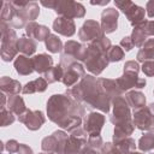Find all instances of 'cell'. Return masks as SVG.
<instances>
[{
	"label": "cell",
	"instance_id": "8fae6325",
	"mask_svg": "<svg viewBox=\"0 0 154 154\" xmlns=\"http://www.w3.org/2000/svg\"><path fill=\"white\" fill-rule=\"evenodd\" d=\"M103 35L105 34L101 29V25L96 20H91V19L85 20L78 31V36H79L81 41L89 42V43Z\"/></svg>",
	"mask_w": 154,
	"mask_h": 154
},
{
	"label": "cell",
	"instance_id": "7a4b0ae2",
	"mask_svg": "<svg viewBox=\"0 0 154 154\" xmlns=\"http://www.w3.org/2000/svg\"><path fill=\"white\" fill-rule=\"evenodd\" d=\"M99 93L100 89H99L97 79L91 75L84 76L79 81V83L66 90V95L70 99L82 103L84 107H88L90 102L99 95Z\"/></svg>",
	"mask_w": 154,
	"mask_h": 154
},
{
	"label": "cell",
	"instance_id": "f6af8a7d",
	"mask_svg": "<svg viewBox=\"0 0 154 154\" xmlns=\"http://www.w3.org/2000/svg\"><path fill=\"white\" fill-rule=\"evenodd\" d=\"M79 154H100L99 153V150H95V149H91L90 147H88L87 144L82 148V150H81V153Z\"/></svg>",
	"mask_w": 154,
	"mask_h": 154
},
{
	"label": "cell",
	"instance_id": "bcb514c9",
	"mask_svg": "<svg viewBox=\"0 0 154 154\" xmlns=\"http://www.w3.org/2000/svg\"><path fill=\"white\" fill-rule=\"evenodd\" d=\"M109 2V0H105V1H101V2H94V1H91L90 4L91 5H106V4H108Z\"/></svg>",
	"mask_w": 154,
	"mask_h": 154
},
{
	"label": "cell",
	"instance_id": "60d3db41",
	"mask_svg": "<svg viewBox=\"0 0 154 154\" xmlns=\"http://www.w3.org/2000/svg\"><path fill=\"white\" fill-rule=\"evenodd\" d=\"M119 46L123 48V51L129 52V51H131V49L134 48V42H132V40H131V37H130V36H125V37H123V38H122V41H120V45H119Z\"/></svg>",
	"mask_w": 154,
	"mask_h": 154
},
{
	"label": "cell",
	"instance_id": "277c9868",
	"mask_svg": "<svg viewBox=\"0 0 154 154\" xmlns=\"http://www.w3.org/2000/svg\"><path fill=\"white\" fill-rule=\"evenodd\" d=\"M59 65L64 70V76H63L61 82L66 87H72L75 83H77V81L79 78H83L85 76L84 67L82 66V64H79L77 60H75L72 57H70L65 53H63L60 55Z\"/></svg>",
	"mask_w": 154,
	"mask_h": 154
},
{
	"label": "cell",
	"instance_id": "5bb4252c",
	"mask_svg": "<svg viewBox=\"0 0 154 154\" xmlns=\"http://www.w3.org/2000/svg\"><path fill=\"white\" fill-rule=\"evenodd\" d=\"M118 17L119 13L116 8L109 7L102 11L101 13V29L103 34H111L118 28Z\"/></svg>",
	"mask_w": 154,
	"mask_h": 154
},
{
	"label": "cell",
	"instance_id": "484cf974",
	"mask_svg": "<svg viewBox=\"0 0 154 154\" xmlns=\"http://www.w3.org/2000/svg\"><path fill=\"white\" fill-rule=\"evenodd\" d=\"M17 48H18V52L23 53V55H32L37 48V45L36 42L30 38V37H25V36H22L18 38V42H17Z\"/></svg>",
	"mask_w": 154,
	"mask_h": 154
},
{
	"label": "cell",
	"instance_id": "c3c4849f",
	"mask_svg": "<svg viewBox=\"0 0 154 154\" xmlns=\"http://www.w3.org/2000/svg\"><path fill=\"white\" fill-rule=\"evenodd\" d=\"M129 154H143V153H140V152H131V153H129Z\"/></svg>",
	"mask_w": 154,
	"mask_h": 154
},
{
	"label": "cell",
	"instance_id": "7bdbcfd3",
	"mask_svg": "<svg viewBox=\"0 0 154 154\" xmlns=\"http://www.w3.org/2000/svg\"><path fill=\"white\" fill-rule=\"evenodd\" d=\"M146 10H147V14H148V17L153 18V17H154V0L147 2Z\"/></svg>",
	"mask_w": 154,
	"mask_h": 154
},
{
	"label": "cell",
	"instance_id": "ffe728a7",
	"mask_svg": "<svg viewBox=\"0 0 154 154\" xmlns=\"http://www.w3.org/2000/svg\"><path fill=\"white\" fill-rule=\"evenodd\" d=\"M0 89L2 93L8 95H18L23 90V87L19 83V81L4 76L0 79Z\"/></svg>",
	"mask_w": 154,
	"mask_h": 154
},
{
	"label": "cell",
	"instance_id": "74e56055",
	"mask_svg": "<svg viewBox=\"0 0 154 154\" xmlns=\"http://www.w3.org/2000/svg\"><path fill=\"white\" fill-rule=\"evenodd\" d=\"M124 72H129V73H137L140 72V65L137 61L135 60H130V61H126L125 65H124Z\"/></svg>",
	"mask_w": 154,
	"mask_h": 154
},
{
	"label": "cell",
	"instance_id": "e0dca14e",
	"mask_svg": "<svg viewBox=\"0 0 154 154\" xmlns=\"http://www.w3.org/2000/svg\"><path fill=\"white\" fill-rule=\"evenodd\" d=\"M64 53L72 57L75 60L84 61L85 54H87V46H83L77 41L70 40V41H66L64 45Z\"/></svg>",
	"mask_w": 154,
	"mask_h": 154
},
{
	"label": "cell",
	"instance_id": "d590c367",
	"mask_svg": "<svg viewBox=\"0 0 154 154\" xmlns=\"http://www.w3.org/2000/svg\"><path fill=\"white\" fill-rule=\"evenodd\" d=\"M87 146L90 147L91 149H95V150H101L102 146H103V141L101 138V136H89L88 137V141H87Z\"/></svg>",
	"mask_w": 154,
	"mask_h": 154
},
{
	"label": "cell",
	"instance_id": "3957f363",
	"mask_svg": "<svg viewBox=\"0 0 154 154\" xmlns=\"http://www.w3.org/2000/svg\"><path fill=\"white\" fill-rule=\"evenodd\" d=\"M1 29V59L4 61H11L17 58L18 37L14 29L6 22L0 23Z\"/></svg>",
	"mask_w": 154,
	"mask_h": 154
},
{
	"label": "cell",
	"instance_id": "816d5d0a",
	"mask_svg": "<svg viewBox=\"0 0 154 154\" xmlns=\"http://www.w3.org/2000/svg\"><path fill=\"white\" fill-rule=\"evenodd\" d=\"M153 154H154V153H153Z\"/></svg>",
	"mask_w": 154,
	"mask_h": 154
},
{
	"label": "cell",
	"instance_id": "1f68e13d",
	"mask_svg": "<svg viewBox=\"0 0 154 154\" xmlns=\"http://www.w3.org/2000/svg\"><path fill=\"white\" fill-rule=\"evenodd\" d=\"M63 76H64V70L60 65H57V66H53L49 71H47L45 75H43V78L47 81V83H54V82H59L63 79Z\"/></svg>",
	"mask_w": 154,
	"mask_h": 154
},
{
	"label": "cell",
	"instance_id": "ab89813d",
	"mask_svg": "<svg viewBox=\"0 0 154 154\" xmlns=\"http://www.w3.org/2000/svg\"><path fill=\"white\" fill-rule=\"evenodd\" d=\"M19 144L16 140H8L5 144V149L10 153V154H13V153H17L18 152V148H19Z\"/></svg>",
	"mask_w": 154,
	"mask_h": 154
},
{
	"label": "cell",
	"instance_id": "ee69618b",
	"mask_svg": "<svg viewBox=\"0 0 154 154\" xmlns=\"http://www.w3.org/2000/svg\"><path fill=\"white\" fill-rule=\"evenodd\" d=\"M146 28H147L148 36L154 35V20H147V23H146Z\"/></svg>",
	"mask_w": 154,
	"mask_h": 154
},
{
	"label": "cell",
	"instance_id": "9c48e42d",
	"mask_svg": "<svg viewBox=\"0 0 154 154\" xmlns=\"http://www.w3.org/2000/svg\"><path fill=\"white\" fill-rule=\"evenodd\" d=\"M134 125L142 131H154V117L150 114L148 107H142L134 111Z\"/></svg>",
	"mask_w": 154,
	"mask_h": 154
},
{
	"label": "cell",
	"instance_id": "4dcf8cb0",
	"mask_svg": "<svg viewBox=\"0 0 154 154\" xmlns=\"http://www.w3.org/2000/svg\"><path fill=\"white\" fill-rule=\"evenodd\" d=\"M45 42H46V48L51 53H59V52H61L64 49L61 40L57 35H54V34H51Z\"/></svg>",
	"mask_w": 154,
	"mask_h": 154
},
{
	"label": "cell",
	"instance_id": "d6a6232c",
	"mask_svg": "<svg viewBox=\"0 0 154 154\" xmlns=\"http://www.w3.org/2000/svg\"><path fill=\"white\" fill-rule=\"evenodd\" d=\"M138 148L142 152H149L154 149V132H148L141 136L138 140Z\"/></svg>",
	"mask_w": 154,
	"mask_h": 154
},
{
	"label": "cell",
	"instance_id": "ac0fdd59",
	"mask_svg": "<svg viewBox=\"0 0 154 154\" xmlns=\"http://www.w3.org/2000/svg\"><path fill=\"white\" fill-rule=\"evenodd\" d=\"M97 84H99V89L101 93L106 94L107 96H109L111 99L122 96L123 91L122 89L118 87L116 79H109V78H97Z\"/></svg>",
	"mask_w": 154,
	"mask_h": 154
},
{
	"label": "cell",
	"instance_id": "7c38bea8",
	"mask_svg": "<svg viewBox=\"0 0 154 154\" xmlns=\"http://www.w3.org/2000/svg\"><path fill=\"white\" fill-rule=\"evenodd\" d=\"M105 124V116L97 112H90L84 119L83 129L89 136H99Z\"/></svg>",
	"mask_w": 154,
	"mask_h": 154
},
{
	"label": "cell",
	"instance_id": "7402d4cb",
	"mask_svg": "<svg viewBox=\"0 0 154 154\" xmlns=\"http://www.w3.org/2000/svg\"><path fill=\"white\" fill-rule=\"evenodd\" d=\"M111 105H112V99L109 96H107L106 94L100 91L99 95L90 102V105L87 108H89V109H99V111H101L103 113H107V112H109Z\"/></svg>",
	"mask_w": 154,
	"mask_h": 154
},
{
	"label": "cell",
	"instance_id": "b9f144b4",
	"mask_svg": "<svg viewBox=\"0 0 154 154\" xmlns=\"http://www.w3.org/2000/svg\"><path fill=\"white\" fill-rule=\"evenodd\" d=\"M17 153H18V154H32V149H31L29 146L20 143V144H19V148H18V152H17Z\"/></svg>",
	"mask_w": 154,
	"mask_h": 154
},
{
	"label": "cell",
	"instance_id": "603a6c76",
	"mask_svg": "<svg viewBox=\"0 0 154 154\" xmlns=\"http://www.w3.org/2000/svg\"><path fill=\"white\" fill-rule=\"evenodd\" d=\"M146 23H147V20H144L143 23L134 26V30H132V34H131L130 37L134 42V46H136V47H142L144 45V42L147 41L148 32H147Z\"/></svg>",
	"mask_w": 154,
	"mask_h": 154
},
{
	"label": "cell",
	"instance_id": "ba28073f",
	"mask_svg": "<svg viewBox=\"0 0 154 154\" xmlns=\"http://www.w3.org/2000/svg\"><path fill=\"white\" fill-rule=\"evenodd\" d=\"M54 11L66 18H82L85 14V8L82 4L76 1H57Z\"/></svg>",
	"mask_w": 154,
	"mask_h": 154
},
{
	"label": "cell",
	"instance_id": "f1b7e54d",
	"mask_svg": "<svg viewBox=\"0 0 154 154\" xmlns=\"http://www.w3.org/2000/svg\"><path fill=\"white\" fill-rule=\"evenodd\" d=\"M85 144H87V141L76 138L73 136H69L64 147V154H79L82 148Z\"/></svg>",
	"mask_w": 154,
	"mask_h": 154
},
{
	"label": "cell",
	"instance_id": "f546056e",
	"mask_svg": "<svg viewBox=\"0 0 154 154\" xmlns=\"http://www.w3.org/2000/svg\"><path fill=\"white\" fill-rule=\"evenodd\" d=\"M113 144L123 153V154H129L131 152H135V148H136V143H135V140L131 138V137H125L120 141H117V142H113Z\"/></svg>",
	"mask_w": 154,
	"mask_h": 154
},
{
	"label": "cell",
	"instance_id": "8992f818",
	"mask_svg": "<svg viewBox=\"0 0 154 154\" xmlns=\"http://www.w3.org/2000/svg\"><path fill=\"white\" fill-rule=\"evenodd\" d=\"M67 135L61 131H54L51 136H47L41 142V148L48 154H64V147L67 141Z\"/></svg>",
	"mask_w": 154,
	"mask_h": 154
},
{
	"label": "cell",
	"instance_id": "8d00e7d4",
	"mask_svg": "<svg viewBox=\"0 0 154 154\" xmlns=\"http://www.w3.org/2000/svg\"><path fill=\"white\" fill-rule=\"evenodd\" d=\"M101 154H123V153L113 143L107 142V143H103L101 148Z\"/></svg>",
	"mask_w": 154,
	"mask_h": 154
},
{
	"label": "cell",
	"instance_id": "f35d334b",
	"mask_svg": "<svg viewBox=\"0 0 154 154\" xmlns=\"http://www.w3.org/2000/svg\"><path fill=\"white\" fill-rule=\"evenodd\" d=\"M142 71L146 76L148 77H153L154 76V60H148L144 61L142 65Z\"/></svg>",
	"mask_w": 154,
	"mask_h": 154
},
{
	"label": "cell",
	"instance_id": "6da1fadb",
	"mask_svg": "<svg viewBox=\"0 0 154 154\" xmlns=\"http://www.w3.org/2000/svg\"><path fill=\"white\" fill-rule=\"evenodd\" d=\"M85 113L84 106L73 101L67 95L55 94L47 101L48 118L61 129L67 131L81 126L82 118Z\"/></svg>",
	"mask_w": 154,
	"mask_h": 154
},
{
	"label": "cell",
	"instance_id": "44dd1931",
	"mask_svg": "<svg viewBox=\"0 0 154 154\" xmlns=\"http://www.w3.org/2000/svg\"><path fill=\"white\" fill-rule=\"evenodd\" d=\"M14 69H16L17 73H19L20 76H28L34 72V66H32L31 59H29L26 55H23V54L18 55L14 59Z\"/></svg>",
	"mask_w": 154,
	"mask_h": 154
},
{
	"label": "cell",
	"instance_id": "4fadbf2b",
	"mask_svg": "<svg viewBox=\"0 0 154 154\" xmlns=\"http://www.w3.org/2000/svg\"><path fill=\"white\" fill-rule=\"evenodd\" d=\"M118 87L122 89V91H128L131 88H138L142 89L146 85V79L138 77L137 73H129V72H124L119 78L116 79Z\"/></svg>",
	"mask_w": 154,
	"mask_h": 154
},
{
	"label": "cell",
	"instance_id": "836d02e7",
	"mask_svg": "<svg viewBox=\"0 0 154 154\" xmlns=\"http://www.w3.org/2000/svg\"><path fill=\"white\" fill-rule=\"evenodd\" d=\"M124 58V51L120 46H112L107 53V59L109 63L120 61Z\"/></svg>",
	"mask_w": 154,
	"mask_h": 154
},
{
	"label": "cell",
	"instance_id": "5b68a950",
	"mask_svg": "<svg viewBox=\"0 0 154 154\" xmlns=\"http://www.w3.org/2000/svg\"><path fill=\"white\" fill-rule=\"evenodd\" d=\"M84 65L88 71H90L93 75H100L108 65L107 53L99 49L94 43H89L87 46V54L84 59Z\"/></svg>",
	"mask_w": 154,
	"mask_h": 154
},
{
	"label": "cell",
	"instance_id": "83f0119b",
	"mask_svg": "<svg viewBox=\"0 0 154 154\" xmlns=\"http://www.w3.org/2000/svg\"><path fill=\"white\" fill-rule=\"evenodd\" d=\"M154 59V38H148L137 53V60L141 63Z\"/></svg>",
	"mask_w": 154,
	"mask_h": 154
},
{
	"label": "cell",
	"instance_id": "681fc988",
	"mask_svg": "<svg viewBox=\"0 0 154 154\" xmlns=\"http://www.w3.org/2000/svg\"><path fill=\"white\" fill-rule=\"evenodd\" d=\"M153 95H154V91H153Z\"/></svg>",
	"mask_w": 154,
	"mask_h": 154
},
{
	"label": "cell",
	"instance_id": "f907efd6",
	"mask_svg": "<svg viewBox=\"0 0 154 154\" xmlns=\"http://www.w3.org/2000/svg\"><path fill=\"white\" fill-rule=\"evenodd\" d=\"M41 154H45V153H41Z\"/></svg>",
	"mask_w": 154,
	"mask_h": 154
},
{
	"label": "cell",
	"instance_id": "4316f807",
	"mask_svg": "<svg viewBox=\"0 0 154 154\" xmlns=\"http://www.w3.org/2000/svg\"><path fill=\"white\" fill-rule=\"evenodd\" d=\"M7 109L11 111L13 114L20 116L25 109L26 106L24 103V100L19 95H10L7 99Z\"/></svg>",
	"mask_w": 154,
	"mask_h": 154
},
{
	"label": "cell",
	"instance_id": "2e32d148",
	"mask_svg": "<svg viewBox=\"0 0 154 154\" xmlns=\"http://www.w3.org/2000/svg\"><path fill=\"white\" fill-rule=\"evenodd\" d=\"M25 32L30 38H35L36 41H46L51 35L47 26L37 24L36 22H29L25 26Z\"/></svg>",
	"mask_w": 154,
	"mask_h": 154
},
{
	"label": "cell",
	"instance_id": "d6986e66",
	"mask_svg": "<svg viewBox=\"0 0 154 154\" xmlns=\"http://www.w3.org/2000/svg\"><path fill=\"white\" fill-rule=\"evenodd\" d=\"M34 71L45 75L47 71H49L53 67V58L46 53H41L37 55H34L31 58Z\"/></svg>",
	"mask_w": 154,
	"mask_h": 154
},
{
	"label": "cell",
	"instance_id": "52a82bcc",
	"mask_svg": "<svg viewBox=\"0 0 154 154\" xmlns=\"http://www.w3.org/2000/svg\"><path fill=\"white\" fill-rule=\"evenodd\" d=\"M116 6L124 12V14L128 17L130 24L132 26H136L144 22V8L141 6H137L136 4L131 1H116Z\"/></svg>",
	"mask_w": 154,
	"mask_h": 154
},
{
	"label": "cell",
	"instance_id": "d4e9b609",
	"mask_svg": "<svg viewBox=\"0 0 154 154\" xmlns=\"http://www.w3.org/2000/svg\"><path fill=\"white\" fill-rule=\"evenodd\" d=\"M47 81L43 77H38L34 81L28 82L24 87L22 93L23 94H34V93H42L47 89Z\"/></svg>",
	"mask_w": 154,
	"mask_h": 154
},
{
	"label": "cell",
	"instance_id": "7dc6e473",
	"mask_svg": "<svg viewBox=\"0 0 154 154\" xmlns=\"http://www.w3.org/2000/svg\"><path fill=\"white\" fill-rule=\"evenodd\" d=\"M148 109H149V112H150V114L154 117V103H150L149 106H148Z\"/></svg>",
	"mask_w": 154,
	"mask_h": 154
},
{
	"label": "cell",
	"instance_id": "9a60e30c",
	"mask_svg": "<svg viewBox=\"0 0 154 154\" xmlns=\"http://www.w3.org/2000/svg\"><path fill=\"white\" fill-rule=\"evenodd\" d=\"M53 30L60 35L70 37L76 32V25L72 19L59 16L53 22Z\"/></svg>",
	"mask_w": 154,
	"mask_h": 154
},
{
	"label": "cell",
	"instance_id": "30bf717a",
	"mask_svg": "<svg viewBox=\"0 0 154 154\" xmlns=\"http://www.w3.org/2000/svg\"><path fill=\"white\" fill-rule=\"evenodd\" d=\"M18 120L23 123L26 129L36 131L45 124L46 118L41 111H31L26 108L20 116H18Z\"/></svg>",
	"mask_w": 154,
	"mask_h": 154
},
{
	"label": "cell",
	"instance_id": "e575fe53",
	"mask_svg": "<svg viewBox=\"0 0 154 154\" xmlns=\"http://www.w3.org/2000/svg\"><path fill=\"white\" fill-rule=\"evenodd\" d=\"M14 116L11 111L6 109V108H2L1 109V113H0V123H1V126H7V125H11L13 122H14Z\"/></svg>",
	"mask_w": 154,
	"mask_h": 154
},
{
	"label": "cell",
	"instance_id": "cb8c5ba5",
	"mask_svg": "<svg viewBox=\"0 0 154 154\" xmlns=\"http://www.w3.org/2000/svg\"><path fill=\"white\" fill-rule=\"evenodd\" d=\"M125 100H126L128 105L134 108V111L138 109V108H142L146 105V96H144V94L141 93V91H136V90L128 91L125 94Z\"/></svg>",
	"mask_w": 154,
	"mask_h": 154
}]
</instances>
